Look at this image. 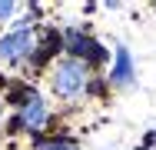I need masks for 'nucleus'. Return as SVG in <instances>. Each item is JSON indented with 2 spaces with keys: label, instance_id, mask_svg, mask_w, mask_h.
I'll use <instances>...</instances> for the list:
<instances>
[{
  "label": "nucleus",
  "instance_id": "20e7f679",
  "mask_svg": "<svg viewBox=\"0 0 156 150\" xmlns=\"http://www.w3.org/2000/svg\"><path fill=\"white\" fill-rule=\"evenodd\" d=\"M66 43H70L73 60H103V57H106V54L100 50V43H93L90 37H80L76 30H70V33H66Z\"/></svg>",
  "mask_w": 156,
  "mask_h": 150
},
{
  "label": "nucleus",
  "instance_id": "7ed1b4c3",
  "mask_svg": "<svg viewBox=\"0 0 156 150\" xmlns=\"http://www.w3.org/2000/svg\"><path fill=\"white\" fill-rule=\"evenodd\" d=\"M47 117H50L47 103H43L37 93H27L23 103H20V127H27V130H40V127H47Z\"/></svg>",
  "mask_w": 156,
  "mask_h": 150
},
{
  "label": "nucleus",
  "instance_id": "39448f33",
  "mask_svg": "<svg viewBox=\"0 0 156 150\" xmlns=\"http://www.w3.org/2000/svg\"><path fill=\"white\" fill-rule=\"evenodd\" d=\"M133 80V60L126 54V47H116V67H113V84Z\"/></svg>",
  "mask_w": 156,
  "mask_h": 150
},
{
  "label": "nucleus",
  "instance_id": "f03ea898",
  "mask_svg": "<svg viewBox=\"0 0 156 150\" xmlns=\"http://www.w3.org/2000/svg\"><path fill=\"white\" fill-rule=\"evenodd\" d=\"M33 50H37V33L27 27L0 37V60H7V63H20V60L33 57Z\"/></svg>",
  "mask_w": 156,
  "mask_h": 150
},
{
  "label": "nucleus",
  "instance_id": "f257e3e1",
  "mask_svg": "<svg viewBox=\"0 0 156 150\" xmlns=\"http://www.w3.org/2000/svg\"><path fill=\"white\" fill-rule=\"evenodd\" d=\"M87 80H90L87 63L66 57V60H60V63L53 67V80H50V84H53V93H57V97L73 100V97H80V93L87 90Z\"/></svg>",
  "mask_w": 156,
  "mask_h": 150
},
{
  "label": "nucleus",
  "instance_id": "0eeeda50",
  "mask_svg": "<svg viewBox=\"0 0 156 150\" xmlns=\"http://www.w3.org/2000/svg\"><path fill=\"white\" fill-rule=\"evenodd\" d=\"M13 10H17V3H13V0H3V3H0V20H7Z\"/></svg>",
  "mask_w": 156,
  "mask_h": 150
},
{
  "label": "nucleus",
  "instance_id": "423d86ee",
  "mask_svg": "<svg viewBox=\"0 0 156 150\" xmlns=\"http://www.w3.org/2000/svg\"><path fill=\"white\" fill-rule=\"evenodd\" d=\"M40 150H80V147L70 144V140H50V144H43Z\"/></svg>",
  "mask_w": 156,
  "mask_h": 150
}]
</instances>
